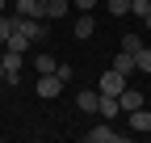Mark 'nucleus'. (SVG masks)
Returning <instances> with one entry per match:
<instances>
[{
    "label": "nucleus",
    "instance_id": "1",
    "mask_svg": "<svg viewBox=\"0 0 151 143\" xmlns=\"http://www.w3.org/2000/svg\"><path fill=\"white\" fill-rule=\"evenodd\" d=\"M17 30H21L34 46H46V38H50V30L42 25V17H21V13H17Z\"/></svg>",
    "mask_w": 151,
    "mask_h": 143
},
{
    "label": "nucleus",
    "instance_id": "2",
    "mask_svg": "<svg viewBox=\"0 0 151 143\" xmlns=\"http://www.w3.org/2000/svg\"><path fill=\"white\" fill-rule=\"evenodd\" d=\"M84 139H88V143H126V135H122V131H113L109 122H105V126H92V131H84Z\"/></svg>",
    "mask_w": 151,
    "mask_h": 143
},
{
    "label": "nucleus",
    "instance_id": "3",
    "mask_svg": "<svg viewBox=\"0 0 151 143\" xmlns=\"http://www.w3.org/2000/svg\"><path fill=\"white\" fill-rule=\"evenodd\" d=\"M59 93H63V80L55 76V72H42V76H38V97L50 101V97H59Z\"/></svg>",
    "mask_w": 151,
    "mask_h": 143
},
{
    "label": "nucleus",
    "instance_id": "4",
    "mask_svg": "<svg viewBox=\"0 0 151 143\" xmlns=\"http://www.w3.org/2000/svg\"><path fill=\"white\" fill-rule=\"evenodd\" d=\"M122 88H126V76H122L118 67H109L105 76H101V88H97V93H105V97H118Z\"/></svg>",
    "mask_w": 151,
    "mask_h": 143
},
{
    "label": "nucleus",
    "instance_id": "5",
    "mask_svg": "<svg viewBox=\"0 0 151 143\" xmlns=\"http://www.w3.org/2000/svg\"><path fill=\"white\" fill-rule=\"evenodd\" d=\"M29 46H34V42L25 38V34H21V30H13V34H9V38H4V51H17V55H25V51H29Z\"/></svg>",
    "mask_w": 151,
    "mask_h": 143
},
{
    "label": "nucleus",
    "instance_id": "6",
    "mask_svg": "<svg viewBox=\"0 0 151 143\" xmlns=\"http://www.w3.org/2000/svg\"><path fill=\"white\" fill-rule=\"evenodd\" d=\"M97 114H101L105 122H113V118L122 114V105H118V97H105V93H101V105H97Z\"/></svg>",
    "mask_w": 151,
    "mask_h": 143
},
{
    "label": "nucleus",
    "instance_id": "7",
    "mask_svg": "<svg viewBox=\"0 0 151 143\" xmlns=\"http://www.w3.org/2000/svg\"><path fill=\"white\" fill-rule=\"evenodd\" d=\"M130 131H151V110H143V105H139V110H130Z\"/></svg>",
    "mask_w": 151,
    "mask_h": 143
},
{
    "label": "nucleus",
    "instance_id": "8",
    "mask_svg": "<svg viewBox=\"0 0 151 143\" xmlns=\"http://www.w3.org/2000/svg\"><path fill=\"white\" fill-rule=\"evenodd\" d=\"M13 13H21V17H46V13H42V0H17Z\"/></svg>",
    "mask_w": 151,
    "mask_h": 143
},
{
    "label": "nucleus",
    "instance_id": "9",
    "mask_svg": "<svg viewBox=\"0 0 151 143\" xmlns=\"http://www.w3.org/2000/svg\"><path fill=\"white\" fill-rule=\"evenodd\" d=\"M118 105H122L126 114H130V110H139V105H143V93H134V88H122V93H118Z\"/></svg>",
    "mask_w": 151,
    "mask_h": 143
},
{
    "label": "nucleus",
    "instance_id": "10",
    "mask_svg": "<svg viewBox=\"0 0 151 143\" xmlns=\"http://www.w3.org/2000/svg\"><path fill=\"white\" fill-rule=\"evenodd\" d=\"M92 30H97V21H92L88 13H80V17H76V38H92Z\"/></svg>",
    "mask_w": 151,
    "mask_h": 143
},
{
    "label": "nucleus",
    "instance_id": "11",
    "mask_svg": "<svg viewBox=\"0 0 151 143\" xmlns=\"http://www.w3.org/2000/svg\"><path fill=\"white\" fill-rule=\"evenodd\" d=\"M113 67H118L122 76H130V72H134V55H130V51H118V55H113Z\"/></svg>",
    "mask_w": 151,
    "mask_h": 143
},
{
    "label": "nucleus",
    "instance_id": "12",
    "mask_svg": "<svg viewBox=\"0 0 151 143\" xmlns=\"http://www.w3.org/2000/svg\"><path fill=\"white\" fill-rule=\"evenodd\" d=\"M76 105H80L84 114H97V105H101V93H80V97H76Z\"/></svg>",
    "mask_w": 151,
    "mask_h": 143
},
{
    "label": "nucleus",
    "instance_id": "13",
    "mask_svg": "<svg viewBox=\"0 0 151 143\" xmlns=\"http://www.w3.org/2000/svg\"><path fill=\"white\" fill-rule=\"evenodd\" d=\"M134 67L151 76V46H139V51H134Z\"/></svg>",
    "mask_w": 151,
    "mask_h": 143
},
{
    "label": "nucleus",
    "instance_id": "14",
    "mask_svg": "<svg viewBox=\"0 0 151 143\" xmlns=\"http://www.w3.org/2000/svg\"><path fill=\"white\" fill-rule=\"evenodd\" d=\"M34 67H38V76H42V72H55V67H59V59H50L46 51H38V59H34Z\"/></svg>",
    "mask_w": 151,
    "mask_h": 143
},
{
    "label": "nucleus",
    "instance_id": "15",
    "mask_svg": "<svg viewBox=\"0 0 151 143\" xmlns=\"http://www.w3.org/2000/svg\"><path fill=\"white\" fill-rule=\"evenodd\" d=\"M42 13L55 21V17H63V13H67V0H46V4H42Z\"/></svg>",
    "mask_w": 151,
    "mask_h": 143
},
{
    "label": "nucleus",
    "instance_id": "16",
    "mask_svg": "<svg viewBox=\"0 0 151 143\" xmlns=\"http://www.w3.org/2000/svg\"><path fill=\"white\" fill-rule=\"evenodd\" d=\"M130 13V0H109V17H126Z\"/></svg>",
    "mask_w": 151,
    "mask_h": 143
},
{
    "label": "nucleus",
    "instance_id": "17",
    "mask_svg": "<svg viewBox=\"0 0 151 143\" xmlns=\"http://www.w3.org/2000/svg\"><path fill=\"white\" fill-rule=\"evenodd\" d=\"M139 46H143V38H139V34H126V38H122V51H130V55H134Z\"/></svg>",
    "mask_w": 151,
    "mask_h": 143
},
{
    "label": "nucleus",
    "instance_id": "18",
    "mask_svg": "<svg viewBox=\"0 0 151 143\" xmlns=\"http://www.w3.org/2000/svg\"><path fill=\"white\" fill-rule=\"evenodd\" d=\"M130 13H134V17H147L151 13V0H130Z\"/></svg>",
    "mask_w": 151,
    "mask_h": 143
},
{
    "label": "nucleus",
    "instance_id": "19",
    "mask_svg": "<svg viewBox=\"0 0 151 143\" xmlns=\"http://www.w3.org/2000/svg\"><path fill=\"white\" fill-rule=\"evenodd\" d=\"M92 4H97V0H76V9H80V13H88Z\"/></svg>",
    "mask_w": 151,
    "mask_h": 143
},
{
    "label": "nucleus",
    "instance_id": "20",
    "mask_svg": "<svg viewBox=\"0 0 151 143\" xmlns=\"http://www.w3.org/2000/svg\"><path fill=\"white\" fill-rule=\"evenodd\" d=\"M0 13H9V0H0Z\"/></svg>",
    "mask_w": 151,
    "mask_h": 143
},
{
    "label": "nucleus",
    "instance_id": "21",
    "mask_svg": "<svg viewBox=\"0 0 151 143\" xmlns=\"http://www.w3.org/2000/svg\"><path fill=\"white\" fill-rule=\"evenodd\" d=\"M143 25H147V30H151V13H147V17H143Z\"/></svg>",
    "mask_w": 151,
    "mask_h": 143
},
{
    "label": "nucleus",
    "instance_id": "22",
    "mask_svg": "<svg viewBox=\"0 0 151 143\" xmlns=\"http://www.w3.org/2000/svg\"><path fill=\"white\" fill-rule=\"evenodd\" d=\"M0 80H4V59H0Z\"/></svg>",
    "mask_w": 151,
    "mask_h": 143
},
{
    "label": "nucleus",
    "instance_id": "23",
    "mask_svg": "<svg viewBox=\"0 0 151 143\" xmlns=\"http://www.w3.org/2000/svg\"><path fill=\"white\" fill-rule=\"evenodd\" d=\"M0 51H4V42H0Z\"/></svg>",
    "mask_w": 151,
    "mask_h": 143
},
{
    "label": "nucleus",
    "instance_id": "24",
    "mask_svg": "<svg viewBox=\"0 0 151 143\" xmlns=\"http://www.w3.org/2000/svg\"><path fill=\"white\" fill-rule=\"evenodd\" d=\"M42 4H46V0H42Z\"/></svg>",
    "mask_w": 151,
    "mask_h": 143
}]
</instances>
